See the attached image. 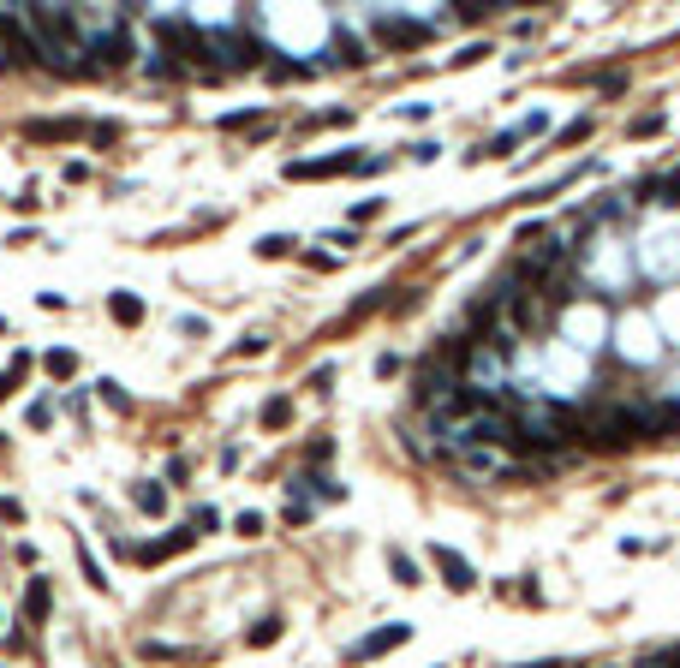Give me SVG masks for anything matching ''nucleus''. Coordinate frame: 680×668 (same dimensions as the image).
Returning <instances> with one entry per match:
<instances>
[{
    "label": "nucleus",
    "instance_id": "f257e3e1",
    "mask_svg": "<svg viewBox=\"0 0 680 668\" xmlns=\"http://www.w3.org/2000/svg\"><path fill=\"white\" fill-rule=\"evenodd\" d=\"M436 561H442V573H448V585H453V591H466V585L478 579V573H471V567H466V561H460L453 549H436Z\"/></svg>",
    "mask_w": 680,
    "mask_h": 668
},
{
    "label": "nucleus",
    "instance_id": "f03ea898",
    "mask_svg": "<svg viewBox=\"0 0 680 668\" xmlns=\"http://www.w3.org/2000/svg\"><path fill=\"white\" fill-rule=\"evenodd\" d=\"M656 198H668V203H680V173H668L663 185H656Z\"/></svg>",
    "mask_w": 680,
    "mask_h": 668
},
{
    "label": "nucleus",
    "instance_id": "7ed1b4c3",
    "mask_svg": "<svg viewBox=\"0 0 680 668\" xmlns=\"http://www.w3.org/2000/svg\"><path fill=\"white\" fill-rule=\"evenodd\" d=\"M394 573H400V585H418V567H412L406 555H394Z\"/></svg>",
    "mask_w": 680,
    "mask_h": 668
}]
</instances>
